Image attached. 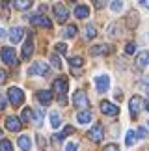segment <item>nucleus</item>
Here are the masks:
<instances>
[{"label":"nucleus","mask_w":149,"mask_h":151,"mask_svg":"<svg viewBox=\"0 0 149 151\" xmlns=\"http://www.w3.org/2000/svg\"><path fill=\"white\" fill-rule=\"evenodd\" d=\"M17 144H19V147L22 151H30L32 149V140H30V136H19V140H17Z\"/></svg>","instance_id":"6ab92c4d"},{"label":"nucleus","mask_w":149,"mask_h":151,"mask_svg":"<svg viewBox=\"0 0 149 151\" xmlns=\"http://www.w3.org/2000/svg\"><path fill=\"white\" fill-rule=\"evenodd\" d=\"M91 118H93V114H91L90 110H80V112L77 114V121H78V123H82V125L90 123Z\"/></svg>","instance_id":"a211bd4d"},{"label":"nucleus","mask_w":149,"mask_h":151,"mask_svg":"<svg viewBox=\"0 0 149 151\" xmlns=\"http://www.w3.org/2000/svg\"><path fill=\"white\" fill-rule=\"evenodd\" d=\"M52 11H54V17H56L60 22H65L67 17H69V11H67V8H65L64 4H60V2H56V4L52 6Z\"/></svg>","instance_id":"0eeeda50"},{"label":"nucleus","mask_w":149,"mask_h":151,"mask_svg":"<svg viewBox=\"0 0 149 151\" xmlns=\"http://www.w3.org/2000/svg\"><path fill=\"white\" fill-rule=\"evenodd\" d=\"M0 54H2V60L8 63V65H13V63H17L15 49H11V47H4L2 50H0Z\"/></svg>","instance_id":"9b49d317"},{"label":"nucleus","mask_w":149,"mask_h":151,"mask_svg":"<svg viewBox=\"0 0 149 151\" xmlns=\"http://www.w3.org/2000/svg\"><path fill=\"white\" fill-rule=\"evenodd\" d=\"M138 2H140L142 6H144L145 9H149V0H138Z\"/></svg>","instance_id":"79ce46f5"},{"label":"nucleus","mask_w":149,"mask_h":151,"mask_svg":"<svg viewBox=\"0 0 149 151\" xmlns=\"http://www.w3.org/2000/svg\"><path fill=\"white\" fill-rule=\"evenodd\" d=\"M106 4H108V0H95V8L97 9H102Z\"/></svg>","instance_id":"c9c22d12"},{"label":"nucleus","mask_w":149,"mask_h":151,"mask_svg":"<svg viewBox=\"0 0 149 151\" xmlns=\"http://www.w3.org/2000/svg\"><path fill=\"white\" fill-rule=\"evenodd\" d=\"M22 36H24V28H22V26H13V28L9 30V41H11V43L22 41Z\"/></svg>","instance_id":"2eb2a0df"},{"label":"nucleus","mask_w":149,"mask_h":151,"mask_svg":"<svg viewBox=\"0 0 149 151\" xmlns=\"http://www.w3.org/2000/svg\"><path fill=\"white\" fill-rule=\"evenodd\" d=\"M125 52H127V54H134L136 52V43H127L125 45Z\"/></svg>","instance_id":"473e14b6"},{"label":"nucleus","mask_w":149,"mask_h":151,"mask_svg":"<svg viewBox=\"0 0 149 151\" xmlns=\"http://www.w3.org/2000/svg\"><path fill=\"white\" fill-rule=\"evenodd\" d=\"M0 151H13V146H11L9 140H6V138H2L0 140Z\"/></svg>","instance_id":"cd10ccee"},{"label":"nucleus","mask_w":149,"mask_h":151,"mask_svg":"<svg viewBox=\"0 0 149 151\" xmlns=\"http://www.w3.org/2000/svg\"><path fill=\"white\" fill-rule=\"evenodd\" d=\"M90 15V8L88 6H77V8H74V17H78V19H86V17Z\"/></svg>","instance_id":"412c9836"},{"label":"nucleus","mask_w":149,"mask_h":151,"mask_svg":"<svg viewBox=\"0 0 149 151\" xmlns=\"http://www.w3.org/2000/svg\"><path fill=\"white\" fill-rule=\"evenodd\" d=\"M101 112L105 116H112V118H114V116L119 114V108L116 106V104H112L110 101H102L101 103Z\"/></svg>","instance_id":"f8f14e48"},{"label":"nucleus","mask_w":149,"mask_h":151,"mask_svg":"<svg viewBox=\"0 0 149 151\" xmlns=\"http://www.w3.org/2000/svg\"><path fill=\"white\" fill-rule=\"evenodd\" d=\"M8 99H9V103L17 108V106H21V104L24 103V93H22L21 88H17V86H11V88L8 90Z\"/></svg>","instance_id":"f257e3e1"},{"label":"nucleus","mask_w":149,"mask_h":151,"mask_svg":"<svg viewBox=\"0 0 149 151\" xmlns=\"http://www.w3.org/2000/svg\"><path fill=\"white\" fill-rule=\"evenodd\" d=\"M110 8H112V11H121V8H123V0H114Z\"/></svg>","instance_id":"7c9ffc66"},{"label":"nucleus","mask_w":149,"mask_h":151,"mask_svg":"<svg viewBox=\"0 0 149 151\" xmlns=\"http://www.w3.org/2000/svg\"><path fill=\"white\" fill-rule=\"evenodd\" d=\"M54 49H56V52H58V54H65V50H67V45H65V43H58Z\"/></svg>","instance_id":"72a5a7b5"},{"label":"nucleus","mask_w":149,"mask_h":151,"mask_svg":"<svg viewBox=\"0 0 149 151\" xmlns=\"http://www.w3.org/2000/svg\"><path fill=\"white\" fill-rule=\"evenodd\" d=\"M136 136H138V138H145L147 136V131L144 129V127H140V129L136 131Z\"/></svg>","instance_id":"4c0bfd02"},{"label":"nucleus","mask_w":149,"mask_h":151,"mask_svg":"<svg viewBox=\"0 0 149 151\" xmlns=\"http://www.w3.org/2000/svg\"><path fill=\"white\" fill-rule=\"evenodd\" d=\"M32 118H34V121H36V125H41V121H43L41 110H34V112H32Z\"/></svg>","instance_id":"c756f323"},{"label":"nucleus","mask_w":149,"mask_h":151,"mask_svg":"<svg viewBox=\"0 0 149 151\" xmlns=\"http://www.w3.org/2000/svg\"><path fill=\"white\" fill-rule=\"evenodd\" d=\"M49 73V65L45 62H36V63H32L30 69H28V75H32V77H45V75Z\"/></svg>","instance_id":"20e7f679"},{"label":"nucleus","mask_w":149,"mask_h":151,"mask_svg":"<svg viewBox=\"0 0 149 151\" xmlns=\"http://www.w3.org/2000/svg\"><path fill=\"white\" fill-rule=\"evenodd\" d=\"M95 36H97L95 26H93V24H88V26H86V37H88V39H93Z\"/></svg>","instance_id":"c85d7f7f"},{"label":"nucleus","mask_w":149,"mask_h":151,"mask_svg":"<svg viewBox=\"0 0 149 151\" xmlns=\"http://www.w3.org/2000/svg\"><path fill=\"white\" fill-rule=\"evenodd\" d=\"M136 140H138L136 132H134V131H129V132H127V138H125V144H127V146H133Z\"/></svg>","instance_id":"bb28decb"},{"label":"nucleus","mask_w":149,"mask_h":151,"mask_svg":"<svg viewBox=\"0 0 149 151\" xmlns=\"http://www.w3.org/2000/svg\"><path fill=\"white\" fill-rule=\"evenodd\" d=\"M77 34H78V28L74 24H69V26H65V30H64V37H74Z\"/></svg>","instance_id":"b1692460"},{"label":"nucleus","mask_w":149,"mask_h":151,"mask_svg":"<svg viewBox=\"0 0 149 151\" xmlns=\"http://www.w3.org/2000/svg\"><path fill=\"white\" fill-rule=\"evenodd\" d=\"M30 22L34 26H41V28H52V22H50V19L47 15L39 13V15H32L30 17Z\"/></svg>","instance_id":"423d86ee"},{"label":"nucleus","mask_w":149,"mask_h":151,"mask_svg":"<svg viewBox=\"0 0 149 151\" xmlns=\"http://www.w3.org/2000/svg\"><path fill=\"white\" fill-rule=\"evenodd\" d=\"M142 88H149V75L144 77V82H142Z\"/></svg>","instance_id":"a19ab883"},{"label":"nucleus","mask_w":149,"mask_h":151,"mask_svg":"<svg viewBox=\"0 0 149 151\" xmlns=\"http://www.w3.org/2000/svg\"><path fill=\"white\" fill-rule=\"evenodd\" d=\"M6 78H8V73H6L4 69H0V84H4Z\"/></svg>","instance_id":"58836bf2"},{"label":"nucleus","mask_w":149,"mask_h":151,"mask_svg":"<svg viewBox=\"0 0 149 151\" xmlns=\"http://www.w3.org/2000/svg\"><path fill=\"white\" fill-rule=\"evenodd\" d=\"M95 86H97V91H101V93L108 91V88H110V78H108V75H99V77L95 78Z\"/></svg>","instance_id":"9d476101"},{"label":"nucleus","mask_w":149,"mask_h":151,"mask_svg":"<svg viewBox=\"0 0 149 151\" xmlns=\"http://www.w3.org/2000/svg\"><path fill=\"white\" fill-rule=\"evenodd\" d=\"M6 108V95H0V110Z\"/></svg>","instance_id":"ea45409f"},{"label":"nucleus","mask_w":149,"mask_h":151,"mask_svg":"<svg viewBox=\"0 0 149 151\" xmlns=\"http://www.w3.org/2000/svg\"><path fill=\"white\" fill-rule=\"evenodd\" d=\"M108 52H110V47H108V45H95V47L90 49L91 56H102V54H108Z\"/></svg>","instance_id":"f3484780"},{"label":"nucleus","mask_w":149,"mask_h":151,"mask_svg":"<svg viewBox=\"0 0 149 151\" xmlns=\"http://www.w3.org/2000/svg\"><path fill=\"white\" fill-rule=\"evenodd\" d=\"M145 108H147V112H149V99H147V103H145Z\"/></svg>","instance_id":"37998d69"},{"label":"nucleus","mask_w":149,"mask_h":151,"mask_svg":"<svg viewBox=\"0 0 149 151\" xmlns=\"http://www.w3.org/2000/svg\"><path fill=\"white\" fill-rule=\"evenodd\" d=\"M50 63H52L56 69H62V60H60V58L56 56V54H54V56H50Z\"/></svg>","instance_id":"2f4dec72"},{"label":"nucleus","mask_w":149,"mask_h":151,"mask_svg":"<svg viewBox=\"0 0 149 151\" xmlns=\"http://www.w3.org/2000/svg\"><path fill=\"white\" fill-rule=\"evenodd\" d=\"M88 136H90V140H93V142H101L102 138H105V129H102V125L101 123H95L90 129Z\"/></svg>","instance_id":"6e6552de"},{"label":"nucleus","mask_w":149,"mask_h":151,"mask_svg":"<svg viewBox=\"0 0 149 151\" xmlns=\"http://www.w3.org/2000/svg\"><path fill=\"white\" fill-rule=\"evenodd\" d=\"M102 151H119V146H116V144H106Z\"/></svg>","instance_id":"f704fd0d"},{"label":"nucleus","mask_w":149,"mask_h":151,"mask_svg":"<svg viewBox=\"0 0 149 151\" xmlns=\"http://www.w3.org/2000/svg\"><path fill=\"white\" fill-rule=\"evenodd\" d=\"M69 65L73 67V69H80L84 65V58H80V56H71L69 58Z\"/></svg>","instance_id":"5701e85b"},{"label":"nucleus","mask_w":149,"mask_h":151,"mask_svg":"<svg viewBox=\"0 0 149 151\" xmlns=\"http://www.w3.org/2000/svg\"><path fill=\"white\" fill-rule=\"evenodd\" d=\"M50 125H52V129H58V127L62 125V118L58 112H52L50 114Z\"/></svg>","instance_id":"393cba45"},{"label":"nucleus","mask_w":149,"mask_h":151,"mask_svg":"<svg viewBox=\"0 0 149 151\" xmlns=\"http://www.w3.org/2000/svg\"><path fill=\"white\" fill-rule=\"evenodd\" d=\"M73 131H74V129H73V127H71V125H67V127H65V129H64V131H62V132H60V134H56V136H52V140H54L56 144H60V142H62V140H64V138H65L67 134H71V132H73Z\"/></svg>","instance_id":"4be33fe9"},{"label":"nucleus","mask_w":149,"mask_h":151,"mask_svg":"<svg viewBox=\"0 0 149 151\" xmlns=\"http://www.w3.org/2000/svg\"><path fill=\"white\" fill-rule=\"evenodd\" d=\"M73 104L77 108H82L86 110L90 106V99H88V95H86V91L82 90H78V91H74V95H73Z\"/></svg>","instance_id":"f03ea898"},{"label":"nucleus","mask_w":149,"mask_h":151,"mask_svg":"<svg viewBox=\"0 0 149 151\" xmlns=\"http://www.w3.org/2000/svg\"><path fill=\"white\" fill-rule=\"evenodd\" d=\"M136 67H138V69L149 67V50H142L140 54L136 56Z\"/></svg>","instance_id":"dca6fc26"},{"label":"nucleus","mask_w":149,"mask_h":151,"mask_svg":"<svg viewBox=\"0 0 149 151\" xmlns=\"http://www.w3.org/2000/svg\"><path fill=\"white\" fill-rule=\"evenodd\" d=\"M36 97H37L39 104H43V106H49V104L52 103V91H50V90H41V91H37Z\"/></svg>","instance_id":"ddd939ff"},{"label":"nucleus","mask_w":149,"mask_h":151,"mask_svg":"<svg viewBox=\"0 0 149 151\" xmlns=\"http://www.w3.org/2000/svg\"><path fill=\"white\" fill-rule=\"evenodd\" d=\"M32 112L34 110L30 108V106H26L24 110H22V116H21V121H24V123H28V121L32 119Z\"/></svg>","instance_id":"a878e982"},{"label":"nucleus","mask_w":149,"mask_h":151,"mask_svg":"<svg viewBox=\"0 0 149 151\" xmlns=\"http://www.w3.org/2000/svg\"><path fill=\"white\" fill-rule=\"evenodd\" d=\"M67 88H69V84H67V78L65 77H58L54 80V84H52V91L56 95H65L67 93Z\"/></svg>","instance_id":"39448f33"},{"label":"nucleus","mask_w":149,"mask_h":151,"mask_svg":"<svg viewBox=\"0 0 149 151\" xmlns=\"http://www.w3.org/2000/svg\"><path fill=\"white\" fill-rule=\"evenodd\" d=\"M22 127V121L17 118V116H8L6 118V129L11 131V132H19Z\"/></svg>","instance_id":"1a4fd4ad"},{"label":"nucleus","mask_w":149,"mask_h":151,"mask_svg":"<svg viewBox=\"0 0 149 151\" xmlns=\"http://www.w3.org/2000/svg\"><path fill=\"white\" fill-rule=\"evenodd\" d=\"M13 8L19 11H26L32 8V0H13Z\"/></svg>","instance_id":"aec40b11"},{"label":"nucleus","mask_w":149,"mask_h":151,"mask_svg":"<svg viewBox=\"0 0 149 151\" xmlns=\"http://www.w3.org/2000/svg\"><path fill=\"white\" fill-rule=\"evenodd\" d=\"M129 108H130V116L133 118H138V114L144 110V99L140 95H134L133 99L129 101Z\"/></svg>","instance_id":"7ed1b4c3"},{"label":"nucleus","mask_w":149,"mask_h":151,"mask_svg":"<svg viewBox=\"0 0 149 151\" xmlns=\"http://www.w3.org/2000/svg\"><path fill=\"white\" fill-rule=\"evenodd\" d=\"M78 149V144L77 142H69L67 144V147H65V151H77Z\"/></svg>","instance_id":"e433bc0d"},{"label":"nucleus","mask_w":149,"mask_h":151,"mask_svg":"<svg viewBox=\"0 0 149 151\" xmlns=\"http://www.w3.org/2000/svg\"><path fill=\"white\" fill-rule=\"evenodd\" d=\"M32 54H34V41H32V36H28V39L24 41V47H22L21 58H22V60H30Z\"/></svg>","instance_id":"4468645a"},{"label":"nucleus","mask_w":149,"mask_h":151,"mask_svg":"<svg viewBox=\"0 0 149 151\" xmlns=\"http://www.w3.org/2000/svg\"><path fill=\"white\" fill-rule=\"evenodd\" d=\"M145 131H149V121H147V123H145Z\"/></svg>","instance_id":"c03bdc74"}]
</instances>
